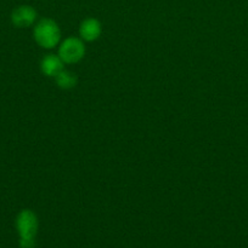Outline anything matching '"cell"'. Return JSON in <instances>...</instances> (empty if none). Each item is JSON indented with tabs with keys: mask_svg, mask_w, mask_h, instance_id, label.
Here are the masks:
<instances>
[{
	"mask_svg": "<svg viewBox=\"0 0 248 248\" xmlns=\"http://www.w3.org/2000/svg\"><path fill=\"white\" fill-rule=\"evenodd\" d=\"M16 229L19 235V247L33 248L38 232V218L31 210H22L16 217Z\"/></svg>",
	"mask_w": 248,
	"mask_h": 248,
	"instance_id": "obj_1",
	"label": "cell"
},
{
	"mask_svg": "<svg viewBox=\"0 0 248 248\" xmlns=\"http://www.w3.org/2000/svg\"><path fill=\"white\" fill-rule=\"evenodd\" d=\"M34 39L44 48H53L58 44L61 38V31L57 23L53 19L44 18L34 27Z\"/></svg>",
	"mask_w": 248,
	"mask_h": 248,
	"instance_id": "obj_2",
	"label": "cell"
},
{
	"mask_svg": "<svg viewBox=\"0 0 248 248\" xmlns=\"http://www.w3.org/2000/svg\"><path fill=\"white\" fill-rule=\"evenodd\" d=\"M85 55V46L82 39L71 36L61 43L60 48H58V56L63 63H77L84 57Z\"/></svg>",
	"mask_w": 248,
	"mask_h": 248,
	"instance_id": "obj_3",
	"label": "cell"
},
{
	"mask_svg": "<svg viewBox=\"0 0 248 248\" xmlns=\"http://www.w3.org/2000/svg\"><path fill=\"white\" fill-rule=\"evenodd\" d=\"M35 10L31 6H27V5L18 6L11 14V22L17 28H26V27L32 26L35 22Z\"/></svg>",
	"mask_w": 248,
	"mask_h": 248,
	"instance_id": "obj_4",
	"label": "cell"
},
{
	"mask_svg": "<svg viewBox=\"0 0 248 248\" xmlns=\"http://www.w3.org/2000/svg\"><path fill=\"white\" fill-rule=\"evenodd\" d=\"M101 33H102L101 23L95 18L84 19L79 27V34L82 40L94 41L100 38Z\"/></svg>",
	"mask_w": 248,
	"mask_h": 248,
	"instance_id": "obj_5",
	"label": "cell"
},
{
	"mask_svg": "<svg viewBox=\"0 0 248 248\" xmlns=\"http://www.w3.org/2000/svg\"><path fill=\"white\" fill-rule=\"evenodd\" d=\"M63 64L58 55H46L40 62V69L46 77L55 78L63 69Z\"/></svg>",
	"mask_w": 248,
	"mask_h": 248,
	"instance_id": "obj_6",
	"label": "cell"
},
{
	"mask_svg": "<svg viewBox=\"0 0 248 248\" xmlns=\"http://www.w3.org/2000/svg\"><path fill=\"white\" fill-rule=\"evenodd\" d=\"M53 79H55L56 85L62 90L73 89L77 85V77L70 70L62 69Z\"/></svg>",
	"mask_w": 248,
	"mask_h": 248,
	"instance_id": "obj_7",
	"label": "cell"
}]
</instances>
